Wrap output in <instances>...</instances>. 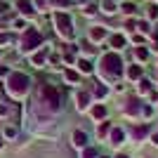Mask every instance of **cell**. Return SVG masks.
I'll return each instance as SVG.
<instances>
[{
  "label": "cell",
  "instance_id": "1",
  "mask_svg": "<svg viewBox=\"0 0 158 158\" xmlns=\"http://www.w3.org/2000/svg\"><path fill=\"white\" fill-rule=\"evenodd\" d=\"M97 73L102 83H111V80H118L123 73H125V64L120 59L118 52H106L102 54V59H99V66H97Z\"/></svg>",
  "mask_w": 158,
  "mask_h": 158
},
{
  "label": "cell",
  "instance_id": "2",
  "mask_svg": "<svg viewBox=\"0 0 158 158\" xmlns=\"http://www.w3.org/2000/svg\"><path fill=\"white\" fill-rule=\"evenodd\" d=\"M31 90V78L21 71H12L7 76V94L12 99H24Z\"/></svg>",
  "mask_w": 158,
  "mask_h": 158
},
{
  "label": "cell",
  "instance_id": "3",
  "mask_svg": "<svg viewBox=\"0 0 158 158\" xmlns=\"http://www.w3.org/2000/svg\"><path fill=\"white\" fill-rule=\"evenodd\" d=\"M40 104H45L50 111H59L61 109V92L59 87L52 83H43L40 85Z\"/></svg>",
  "mask_w": 158,
  "mask_h": 158
},
{
  "label": "cell",
  "instance_id": "4",
  "mask_svg": "<svg viewBox=\"0 0 158 158\" xmlns=\"http://www.w3.org/2000/svg\"><path fill=\"white\" fill-rule=\"evenodd\" d=\"M52 21H54V28H57V33H59L61 38H73V19L69 12H54L52 14Z\"/></svg>",
  "mask_w": 158,
  "mask_h": 158
},
{
  "label": "cell",
  "instance_id": "5",
  "mask_svg": "<svg viewBox=\"0 0 158 158\" xmlns=\"http://www.w3.org/2000/svg\"><path fill=\"white\" fill-rule=\"evenodd\" d=\"M43 45V33L38 28H26L21 35V52H33Z\"/></svg>",
  "mask_w": 158,
  "mask_h": 158
},
{
  "label": "cell",
  "instance_id": "6",
  "mask_svg": "<svg viewBox=\"0 0 158 158\" xmlns=\"http://www.w3.org/2000/svg\"><path fill=\"white\" fill-rule=\"evenodd\" d=\"M127 137L132 139V142H142L144 137H149L151 135V127H149V123H132V125L125 127Z\"/></svg>",
  "mask_w": 158,
  "mask_h": 158
},
{
  "label": "cell",
  "instance_id": "7",
  "mask_svg": "<svg viewBox=\"0 0 158 158\" xmlns=\"http://www.w3.org/2000/svg\"><path fill=\"white\" fill-rule=\"evenodd\" d=\"M73 99H76V109H78L80 113L90 111V106H92V94H90V90H76Z\"/></svg>",
  "mask_w": 158,
  "mask_h": 158
},
{
  "label": "cell",
  "instance_id": "8",
  "mask_svg": "<svg viewBox=\"0 0 158 158\" xmlns=\"http://www.w3.org/2000/svg\"><path fill=\"white\" fill-rule=\"evenodd\" d=\"M142 106H144V102L139 97H130L125 102V106H123V113L127 118H142Z\"/></svg>",
  "mask_w": 158,
  "mask_h": 158
},
{
  "label": "cell",
  "instance_id": "9",
  "mask_svg": "<svg viewBox=\"0 0 158 158\" xmlns=\"http://www.w3.org/2000/svg\"><path fill=\"white\" fill-rule=\"evenodd\" d=\"M125 139H127V132H125V127H118V125H113L111 135H109V144L118 149V146H123V144H125Z\"/></svg>",
  "mask_w": 158,
  "mask_h": 158
},
{
  "label": "cell",
  "instance_id": "10",
  "mask_svg": "<svg viewBox=\"0 0 158 158\" xmlns=\"http://www.w3.org/2000/svg\"><path fill=\"white\" fill-rule=\"evenodd\" d=\"M87 116L92 120H97V123H102V120H106V116H109V106L106 104H92L90 111H87Z\"/></svg>",
  "mask_w": 158,
  "mask_h": 158
},
{
  "label": "cell",
  "instance_id": "11",
  "mask_svg": "<svg viewBox=\"0 0 158 158\" xmlns=\"http://www.w3.org/2000/svg\"><path fill=\"white\" fill-rule=\"evenodd\" d=\"M71 144L76 146V149H85V146H90V135H87L85 130H73V137H71Z\"/></svg>",
  "mask_w": 158,
  "mask_h": 158
},
{
  "label": "cell",
  "instance_id": "12",
  "mask_svg": "<svg viewBox=\"0 0 158 158\" xmlns=\"http://www.w3.org/2000/svg\"><path fill=\"white\" fill-rule=\"evenodd\" d=\"M106 35H109V33H106V28H104V26H99V24L87 31V40H90L92 45H97V43H104Z\"/></svg>",
  "mask_w": 158,
  "mask_h": 158
},
{
  "label": "cell",
  "instance_id": "13",
  "mask_svg": "<svg viewBox=\"0 0 158 158\" xmlns=\"http://www.w3.org/2000/svg\"><path fill=\"white\" fill-rule=\"evenodd\" d=\"M139 78H144V66H142V64H130V66H125V80L137 83Z\"/></svg>",
  "mask_w": 158,
  "mask_h": 158
},
{
  "label": "cell",
  "instance_id": "14",
  "mask_svg": "<svg viewBox=\"0 0 158 158\" xmlns=\"http://www.w3.org/2000/svg\"><path fill=\"white\" fill-rule=\"evenodd\" d=\"M76 66H78L80 76H92V73H94V66H92V61H90V57H80V59H76Z\"/></svg>",
  "mask_w": 158,
  "mask_h": 158
},
{
  "label": "cell",
  "instance_id": "15",
  "mask_svg": "<svg viewBox=\"0 0 158 158\" xmlns=\"http://www.w3.org/2000/svg\"><path fill=\"white\" fill-rule=\"evenodd\" d=\"M47 54H50V47H43V50H38L35 54H31V64L33 66H45V59H47Z\"/></svg>",
  "mask_w": 158,
  "mask_h": 158
},
{
  "label": "cell",
  "instance_id": "16",
  "mask_svg": "<svg viewBox=\"0 0 158 158\" xmlns=\"http://www.w3.org/2000/svg\"><path fill=\"white\" fill-rule=\"evenodd\" d=\"M111 130H113V123H111V120H102V123L97 125V139H109Z\"/></svg>",
  "mask_w": 158,
  "mask_h": 158
},
{
  "label": "cell",
  "instance_id": "17",
  "mask_svg": "<svg viewBox=\"0 0 158 158\" xmlns=\"http://www.w3.org/2000/svg\"><path fill=\"white\" fill-rule=\"evenodd\" d=\"M153 87H151V80L149 78H139L137 80V94L139 97H146V94H151Z\"/></svg>",
  "mask_w": 158,
  "mask_h": 158
},
{
  "label": "cell",
  "instance_id": "18",
  "mask_svg": "<svg viewBox=\"0 0 158 158\" xmlns=\"http://www.w3.org/2000/svg\"><path fill=\"white\" fill-rule=\"evenodd\" d=\"M109 92H111V90H109V85H104V83H97V85H94L92 90H90L92 99H104V97H106Z\"/></svg>",
  "mask_w": 158,
  "mask_h": 158
},
{
  "label": "cell",
  "instance_id": "19",
  "mask_svg": "<svg viewBox=\"0 0 158 158\" xmlns=\"http://www.w3.org/2000/svg\"><path fill=\"white\" fill-rule=\"evenodd\" d=\"M125 35H120V33H116V35H111V38H109V45L113 47V52H118V50H123V47H125Z\"/></svg>",
  "mask_w": 158,
  "mask_h": 158
},
{
  "label": "cell",
  "instance_id": "20",
  "mask_svg": "<svg viewBox=\"0 0 158 158\" xmlns=\"http://www.w3.org/2000/svg\"><path fill=\"white\" fill-rule=\"evenodd\" d=\"M64 80L69 83V85L76 87V85H80V73L73 71V69H66V71H64Z\"/></svg>",
  "mask_w": 158,
  "mask_h": 158
},
{
  "label": "cell",
  "instance_id": "21",
  "mask_svg": "<svg viewBox=\"0 0 158 158\" xmlns=\"http://www.w3.org/2000/svg\"><path fill=\"white\" fill-rule=\"evenodd\" d=\"M17 7H19V12H21V14H26V17L35 12V7H33L28 0H17Z\"/></svg>",
  "mask_w": 158,
  "mask_h": 158
},
{
  "label": "cell",
  "instance_id": "22",
  "mask_svg": "<svg viewBox=\"0 0 158 158\" xmlns=\"http://www.w3.org/2000/svg\"><path fill=\"white\" fill-rule=\"evenodd\" d=\"M99 7H102V12H104V14H113V12H116V2H113V0H102V5H99Z\"/></svg>",
  "mask_w": 158,
  "mask_h": 158
},
{
  "label": "cell",
  "instance_id": "23",
  "mask_svg": "<svg viewBox=\"0 0 158 158\" xmlns=\"http://www.w3.org/2000/svg\"><path fill=\"white\" fill-rule=\"evenodd\" d=\"M80 158H99V151L94 146H85V149L80 151Z\"/></svg>",
  "mask_w": 158,
  "mask_h": 158
},
{
  "label": "cell",
  "instance_id": "24",
  "mask_svg": "<svg viewBox=\"0 0 158 158\" xmlns=\"http://www.w3.org/2000/svg\"><path fill=\"white\" fill-rule=\"evenodd\" d=\"M135 57H137V64H142V61L149 59V50H146V47H137V50H135Z\"/></svg>",
  "mask_w": 158,
  "mask_h": 158
},
{
  "label": "cell",
  "instance_id": "25",
  "mask_svg": "<svg viewBox=\"0 0 158 158\" xmlns=\"http://www.w3.org/2000/svg\"><path fill=\"white\" fill-rule=\"evenodd\" d=\"M12 113H14V106L12 104H5V102L0 104V118H7V116H12Z\"/></svg>",
  "mask_w": 158,
  "mask_h": 158
},
{
  "label": "cell",
  "instance_id": "26",
  "mask_svg": "<svg viewBox=\"0 0 158 158\" xmlns=\"http://www.w3.org/2000/svg\"><path fill=\"white\" fill-rule=\"evenodd\" d=\"M151 116H153V106H151V104H144V106H142V118L149 120Z\"/></svg>",
  "mask_w": 158,
  "mask_h": 158
},
{
  "label": "cell",
  "instance_id": "27",
  "mask_svg": "<svg viewBox=\"0 0 158 158\" xmlns=\"http://www.w3.org/2000/svg\"><path fill=\"white\" fill-rule=\"evenodd\" d=\"M146 14H149V19H156L158 17V5L156 2H151V5L146 7Z\"/></svg>",
  "mask_w": 158,
  "mask_h": 158
},
{
  "label": "cell",
  "instance_id": "28",
  "mask_svg": "<svg viewBox=\"0 0 158 158\" xmlns=\"http://www.w3.org/2000/svg\"><path fill=\"white\" fill-rule=\"evenodd\" d=\"M83 14H85V17H94V14H97V5H85Z\"/></svg>",
  "mask_w": 158,
  "mask_h": 158
},
{
  "label": "cell",
  "instance_id": "29",
  "mask_svg": "<svg viewBox=\"0 0 158 158\" xmlns=\"http://www.w3.org/2000/svg\"><path fill=\"white\" fill-rule=\"evenodd\" d=\"M120 10H123L125 14H135V5H132V2H123V7H120Z\"/></svg>",
  "mask_w": 158,
  "mask_h": 158
},
{
  "label": "cell",
  "instance_id": "30",
  "mask_svg": "<svg viewBox=\"0 0 158 158\" xmlns=\"http://www.w3.org/2000/svg\"><path fill=\"white\" fill-rule=\"evenodd\" d=\"M5 137L7 139H14V137H17V127H5Z\"/></svg>",
  "mask_w": 158,
  "mask_h": 158
},
{
  "label": "cell",
  "instance_id": "31",
  "mask_svg": "<svg viewBox=\"0 0 158 158\" xmlns=\"http://www.w3.org/2000/svg\"><path fill=\"white\" fill-rule=\"evenodd\" d=\"M149 142H151V144H153V146H156V149H158V130L149 135Z\"/></svg>",
  "mask_w": 158,
  "mask_h": 158
},
{
  "label": "cell",
  "instance_id": "32",
  "mask_svg": "<svg viewBox=\"0 0 158 158\" xmlns=\"http://www.w3.org/2000/svg\"><path fill=\"white\" fill-rule=\"evenodd\" d=\"M132 43H135V45H142V43H144V35H132Z\"/></svg>",
  "mask_w": 158,
  "mask_h": 158
},
{
  "label": "cell",
  "instance_id": "33",
  "mask_svg": "<svg viewBox=\"0 0 158 158\" xmlns=\"http://www.w3.org/2000/svg\"><path fill=\"white\" fill-rule=\"evenodd\" d=\"M10 43V35L7 33H0V45H7Z\"/></svg>",
  "mask_w": 158,
  "mask_h": 158
},
{
  "label": "cell",
  "instance_id": "34",
  "mask_svg": "<svg viewBox=\"0 0 158 158\" xmlns=\"http://www.w3.org/2000/svg\"><path fill=\"white\" fill-rule=\"evenodd\" d=\"M139 31L146 33V31H149V24H146V21H139Z\"/></svg>",
  "mask_w": 158,
  "mask_h": 158
},
{
  "label": "cell",
  "instance_id": "35",
  "mask_svg": "<svg viewBox=\"0 0 158 158\" xmlns=\"http://www.w3.org/2000/svg\"><path fill=\"white\" fill-rule=\"evenodd\" d=\"M0 76H10V69H7V66H0Z\"/></svg>",
  "mask_w": 158,
  "mask_h": 158
},
{
  "label": "cell",
  "instance_id": "36",
  "mask_svg": "<svg viewBox=\"0 0 158 158\" xmlns=\"http://www.w3.org/2000/svg\"><path fill=\"white\" fill-rule=\"evenodd\" d=\"M116 158H130V153H123V151H120V153H116Z\"/></svg>",
  "mask_w": 158,
  "mask_h": 158
},
{
  "label": "cell",
  "instance_id": "37",
  "mask_svg": "<svg viewBox=\"0 0 158 158\" xmlns=\"http://www.w3.org/2000/svg\"><path fill=\"white\" fill-rule=\"evenodd\" d=\"M57 2H59V5H66V2H71V0H57Z\"/></svg>",
  "mask_w": 158,
  "mask_h": 158
},
{
  "label": "cell",
  "instance_id": "38",
  "mask_svg": "<svg viewBox=\"0 0 158 158\" xmlns=\"http://www.w3.org/2000/svg\"><path fill=\"white\" fill-rule=\"evenodd\" d=\"M35 2H38V7H43V5H45V0H35Z\"/></svg>",
  "mask_w": 158,
  "mask_h": 158
},
{
  "label": "cell",
  "instance_id": "39",
  "mask_svg": "<svg viewBox=\"0 0 158 158\" xmlns=\"http://www.w3.org/2000/svg\"><path fill=\"white\" fill-rule=\"evenodd\" d=\"M78 2H80V5H87V0H78Z\"/></svg>",
  "mask_w": 158,
  "mask_h": 158
},
{
  "label": "cell",
  "instance_id": "40",
  "mask_svg": "<svg viewBox=\"0 0 158 158\" xmlns=\"http://www.w3.org/2000/svg\"><path fill=\"white\" fill-rule=\"evenodd\" d=\"M99 158H111V156H99Z\"/></svg>",
  "mask_w": 158,
  "mask_h": 158
},
{
  "label": "cell",
  "instance_id": "41",
  "mask_svg": "<svg viewBox=\"0 0 158 158\" xmlns=\"http://www.w3.org/2000/svg\"><path fill=\"white\" fill-rule=\"evenodd\" d=\"M0 149H2V142H0Z\"/></svg>",
  "mask_w": 158,
  "mask_h": 158
},
{
  "label": "cell",
  "instance_id": "42",
  "mask_svg": "<svg viewBox=\"0 0 158 158\" xmlns=\"http://www.w3.org/2000/svg\"><path fill=\"white\" fill-rule=\"evenodd\" d=\"M156 73H158V69H156Z\"/></svg>",
  "mask_w": 158,
  "mask_h": 158
}]
</instances>
